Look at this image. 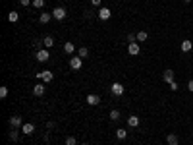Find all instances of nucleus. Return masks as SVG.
I'll list each match as a JSON object with an SVG mask.
<instances>
[{
	"label": "nucleus",
	"instance_id": "obj_1",
	"mask_svg": "<svg viewBox=\"0 0 193 145\" xmlns=\"http://www.w3.org/2000/svg\"><path fill=\"white\" fill-rule=\"evenodd\" d=\"M52 18H54V19H58V21H60V19H64V18H66V8L56 6V8L52 10Z\"/></svg>",
	"mask_w": 193,
	"mask_h": 145
},
{
	"label": "nucleus",
	"instance_id": "obj_2",
	"mask_svg": "<svg viewBox=\"0 0 193 145\" xmlns=\"http://www.w3.org/2000/svg\"><path fill=\"white\" fill-rule=\"evenodd\" d=\"M48 58H50L48 49H39V50H37V60H39V62H48Z\"/></svg>",
	"mask_w": 193,
	"mask_h": 145
},
{
	"label": "nucleus",
	"instance_id": "obj_3",
	"mask_svg": "<svg viewBox=\"0 0 193 145\" xmlns=\"http://www.w3.org/2000/svg\"><path fill=\"white\" fill-rule=\"evenodd\" d=\"M81 66H83L81 56H74V58H70V68H72V70H81Z\"/></svg>",
	"mask_w": 193,
	"mask_h": 145
},
{
	"label": "nucleus",
	"instance_id": "obj_4",
	"mask_svg": "<svg viewBox=\"0 0 193 145\" xmlns=\"http://www.w3.org/2000/svg\"><path fill=\"white\" fill-rule=\"evenodd\" d=\"M128 52L131 54V56H137V54L141 52V47H139V43H130V44H128Z\"/></svg>",
	"mask_w": 193,
	"mask_h": 145
},
{
	"label": "nucleus",
	"instance_id": "obj_5",
	"mask_svg": "<svg viewBox=\"0 0 193 145\" xmlns=\"http://www.w3.org/2000/svg\"><path fill=\"white\" fill-rule=\"evenodd\" d=\"M37 77H39V80H43L44 83H48V81H52V72L50 70H44V72H41V74H37Z\"/></svg>",
	"mask_w": 193,
	"mask_h": 145
},
{
	"label": "nucleus",
	"instance_id": "obj_6",
	"mask_svg": "<svg viewBox=\"0 0 193 145\" xmlns=\"http://www.w3.org/2000/svg\"><path fill=\"white\" fill-rule=\"evenodd\" d=\"M110 91H112V95H114V97H120V95H124V85H122V83H112Z\"/></svg>",
	"mask_w": 193,
	"mask_h": 145
},
{
	"label": "nucleus",
	"instance_id": "obj_7",
	"mask_svg": "<svg viewBox=\"0 0 193 145\" xmlns=\"http://www.w3.org/2000/svg\"><path fill=\"white\" fill-rule=\"evenodd\" d=\"M110 16H112V12H110L108 8H100V10H99V19L106 21V19H110Z\"/></svg>",
	"mask_w": 193,
	"mask_h": 145
},
{
	"label": "nucleus",
	"instance_id": "obj_8",
	"mask_svg": "<svg viewBox=\"0 0 193 145\" xmlns=\"http://www.w3.org/2000/svg\"><path fill=\"white\" fill-rule=\"evenodd\" d=\"M99 103H100V97H99V95H93V93L87 95V105L95 106V105H99Z\"/></svg>",
	"mask_w": 193,
	"mask_h": 145
},
{
	"label": "nucleus",
	"instance_id": "obj_9",
	"mask_svg": "<svg viewBox=\"0 0 193 145\" xmlns=\"http://www.w3.org/2000/svg\"><path fill=\"white\" fill-rule=\"evenodd\" d=\"M162 80H164V83H172L174 81V72L172 70H164V74H162Z\"/></svg>",
	"mask_w": 193,
	"mask_h": 145
},
{
	"label": "nucleus",
	"instance_id": "obj_10",
	"mask_svg": "<svg viewBox=\"0 0 193 145\" xmlns=\"http://www.w3.org/2000/svg\"><path fill=\"white\" fill-rule=\"evenodd\" d=\"M21 132H23L25 136H29V133L35 132V126H33L31 122H23V126H21Z\"/></svg>",
	"mask_w": 193,
	"mask_h": 145
},
{
	"label": "nucleus",
	"instance_id": "obj_11",
	"mask_svg": "<svg viewBox=\"0 0 193 145\" xmlns=\"http://www.w3.org/2000/svg\"><path fill=\"white\" fill-rule=\"evenodd\" d=\"M10 126H12V128H21V126H23V120H21L19 116H12V118H10Z\"/></svg>",
	"mask_w": 193,
	"mask_h": 145
},
{
	"label": "nucleus",
	"instance_id": "obj_12",
	"mask_svg": "<svg viewBox=\"0 0 193 145\" xmlns=\"http://www.w3.org/2000/svg\"><path fill=\"white\" fill-rule=\"evenodd\" d=\"M33 95L43 97V95H44V85H43V83H37L35 87H33Z\"/></svg>",
	"mask_w": 193,
	"mask_h": 145
},
{
	"label": "nucleus",
	"instance_id": "obj_13",
	"mask_svg": "<svg viewBox=\"0 0 193 145\" xmlns=\"http://www.w3.org/2000/svg\"><path fill=\"white\" fill-rule=\"evenodd\" d=\"M166 143H168V145H178L180 139H178L176 133H168V136H166Z\"/></svg>",
	"mask_w": 193,
	"mask_h": 145
},
{
	"label": "nucleus",
	"instance_id": "obj_14",
	"mask_svg": "<svg viewBox=\"0 0 193 145\" xmlns=\"http://www.w3.org/2000/svg\"><path fill=\"white\" fill-rule=\"evenodd\" d=\"M50 19H52V14H48V12H43V14L39 16V21H41L43 25H44V23H48Z\"/></svg>",
	"mask_w": 193,
	"mask_h": 145
},
{
	"label": "nucleus",
	"instance_id": "obj_15",
	"mask_svg": "<svg viewBox=\"0 0 193 145\" xmlns=\"http://www.w3.org/2000/svg\"><path fill=\"white\" fill-rule=\"evenodd\" d=\"M191 49H193V43L191 41H187V39L181 41V52H189Z\"/></svg>",
	"mask_w": 193,
	"mask_h": 145
},
{
	"label": "nucleus",
	"instance_id": "obj_16",
	"mask_svg": "<svg viewBox=\"0 0 193 145\" xmlns=\"http://www.w3.org/2000/svg\"><path fill=\"white\" fill-rule=\"evenodd\" d=\"M128 126H130V128H137V126H139V118L135 116V114L130 116V118H128Z\"/></svg>",
	"mask_w": 193,
	"mask_h": 145
},
{
	"label": "nucleus",
	"instance_id": "obj_17",
	"mask_svg": "<svg viewBox=\"0 0 193 145\" xmlns=\"http://www.w3.org/2000/svg\"><path fill=\"white\" fill-rule=\"evenodd\" d=\"M74 50H75V44L74 43H64V52L66 54H74Z\"/></svg>",
	"mask_w": 193,
	"mask_h": 145
},
{
	"label": "nucleus",
	"instance_id": "obj_18",
	"mask_svg": "<svg viewBox=\"0 0 193 145\" xmlns=\"http://www.w3.org/2000/svg\"><path fill=\"white\" fill-rule=\"evenodd\" d=\"M116 137H118L120 141H122V139H126V137H128V132L124 130V128H118V130H116Z\"/></svg>",
	"mask_w": 193,
	"mask_h": 145
},
{
	"label": "nucleus",
	"instance_id": "obj_19",
	"mask_svg": "<svg viewBox=\"0 0 193 145\" xmlns=\"http://www.w3.org/2000/svg\"><path fill=\"white\" fill-rule=\"evenodd\" d=\"M18 19H19V14H18V12H14V10H12V12L8 14V21H10V23H16Z\"/></svg>",
	"mask_w": 193,
	"mask_h": 145
},
{
	"label": "nucleus",
	"instance_id": "obj_20",
	"mask_svg": "<svg viewBox=\"0 0 193 145\" xmlns=\"http://www.w3.org/2000/svg\"><path fill=\"white\" fill-rule=\"evenodd\" d=\"M43 44H44V49H50L52 44H54V39H52L50 35H47V37L43 39Z\"/></svg>",
	"mask_w": 193,
	"mask_h": 145
},
{
	"label": "nucleus",
	"instance_id": "obj_21",
	"mask_svg": "<svg viewBox=\"0 0 193 145\" xmlns=\"http://www.w3.org/2000/svg\"><path fill=\"white\" fill-rule=\"evenodd\" d=\"M87 54H89V49H87V47H81V49L77 50V56H81V58H85Z\"/></svg>",
	"mask_w": 193,
	"mask_h": 145
},
{
	"label": "nucleus",
	"instance_id": "obj_22",
	"mask_svg": "<svg viewBox=\"0 0 193 145\" xmlns=\"http://www.w3.org/2000/svg\"><path fill=\"white\" fill-rule=\"evenodd\" d=\"M44 4H47V0H33V6H35V8H44Z\"/></svg>",
	"mask_w": 193,
	"mask_h": 145
},
{
	"label": "nucleus",
	"instance_id": "obj_23",
	"mask_svg": "<svg viewBox=\"0 0 193 145\" xmlns=\"http://www.w3.org/2000/svg\"><path fill=\"white\" fill-rule=\"evenodd\" d=\"M147 37H149V35H147V31H139V33H137V41H139V43L147 41Z\"/></svg>",
	"mask_w": 193,
	"mask_h": 145
},
{
	"label": "nucleus",
	"instance_id": "obj_24",
	"mask_svg": "<svg viewBox=\"0 0 193 145\" xmlns=\"http://www.w3.org/2000/svg\"><path fill=\"white\" fill-rule=\"evenodd\" d=\"M66 145H77V139H75L74 136H68V137H66Z\"/></svg>",
	"mask_w": 193,
	"mask_h": 145
},
{
	"label": "nucleus",
	"instance_id": "obj_25",
	"mask_svg": "<svg viewBox=\"0 0 193 145\" xmlns=\"http://www.w3.org/2000/svg\"><path fill=\"white\" fill-rule=\"evenodd\" d=\"M118 118H120V110H116V108L110 110V120H118Z\"/></svg>",
	"mask_w": 193,
	"mask_h": 145
},
{
	"label": "nucleus",
	"instance_id": "obj_26",
	"mask_svg": "<svg viewBox=\"0 0 193 145\" xmlns=\"http://www.w3.org/2000/svg\"><path fill=\"white\" fill-rule=\"evenodd\" d=\"M18 137H19V133H18L16 130H12V132H10V139H12V141H18Z\"/></svg>",
	"mask_w": 193,
	"mask_h": 145
},
{
	"label": "nucleus",
	"instance_id": "obj_27",
	"mask_svg": "<svg viewBox=\"0 0 193 145\" xmlns=\"http://www.w3.org/2000/svg\"><path fill=\"white\" fill-rule=\"evenodd\" d=\"M0 97H2V99L8 97V87H0Z\"/></svg>",
	"mask_w": 193,
	"mask_h": 145
},
{
	"label": "nucleus",
	"instance_id": "obj_28",
	"mask_svg": "<svg viewBox=\"0 0 193 145\" xmlns=\"http://www.w3.org/2000/svg\"><path fill=\"white\" fill-rule=\"evenodd\" d=\"M170 91H178V83H176V81L170 83Z\"/></svg>",
	"mask_w": 193,
	"mask_h": 145
},
{
	"label": "nucleus",
	"instance_id": "obj_29",
	"mask_svg": "<svg viewBox=\"0 0 193 145\" xmlns=\"http://www.w3.org/2000/svg\"><path fill=\"white\" fill-rule=\"evenodd\" d=\"M187 91H191V93H193V80H189V81H187Z\"/></svg>",
	"mask_w": 193,
	"mask_h": 145
},
{
	"label": "nucleus",
	"instance_id": "obj_30",
	"mask_svg": "<svg viewBox=\"0 0 193 145\" xmlns=\"http://www.w3.org/2000/svg\"><path fill=\"white\" fill-rule=\"evenodd\" d=\"M19 4H21V6H29L31 0H19Z\"/></svg>",
	"mask_w": 193,
	"mask_h": 145
},
{
	"label": "nucleus",
	"instance_id": "obj_31",
	"mask_svg": "<svg viewBox=\"0 0 193 145\" xmlns=\"http://www.w3.org/2000/svg\"><path fill=\"white\" fill-rule=\"evenodd\" d=\"M100 2H103V0H91V4H93V6H100Z\"/></svg>",
	"mask_w": 193,
	"mask_h": 145
},
{
	"label": "nucleus",
	"instance_id": "obj_32",
	"mask_svg": "<svg viewBox=\"0 0 193 145\" xmlns=\"http://www.w3.org/2000/svg\"><path fill=\"white\" fill-rule=\"evenodd\" d=\"M184 2H191V0H184Z\"/></svg>",
	"mask_w": 193,
	"mask_h": 145
},
{
	"label": "nucleus",
	"instance_id": "obj_33",
	"mask_svg": "<svg viewBox=\"0 0 193 145\" xmlns=\"http://www.w3.org/2000/svg\"><path fill=\"white\" fill-rule=\"evenodd\" d=\"M83 145H89V143H83Z\"/></svg>",
	"mask_w": 193,
	"mask_h": 145
}]
</instances>
